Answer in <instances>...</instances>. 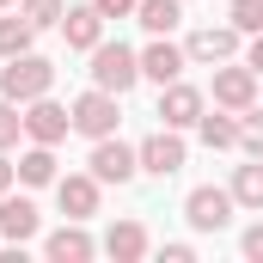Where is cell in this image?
<instances>
[{
  "mask_svg": "<svg viewBox=\"0 0 263 263\" xmlns=\"http://www.w3.org/2000/svg\"><path fill=\"white\" fill-rule=\"evenodd\" d=\"M55 86V62H43V55H12V62L0 67V98H12V104H31V98H43Z\"/></svg>",
  "mask_w": 263,
  "mask_h": 263,
  "instance_id": "6da1fadb",
  "label": "cell"
},
{
  "mask_svg": "<svg viewBox=\"0 0 263 263\" xmlns=\"http://www.w3.org/2000/svg\"><path fill=\"white\" fill-rule=\"evenodd\" d=\"M135 80H141V55L135 49H123V43H98L92 49V86H104V92H129Z\"/></svg>",
  "mask_w": 263,
  "mask_h": 263,
  "instance_id": "7a4b0ae2",
  "label": "cell"
},
{
  "mask_svg": "<svg viewBox=\"0 0 263 263\" xmlns=\"http://www.w3.org/2000/svg\"><path fill=\"white\" fill-rule=\"evenodd\" d=\"M117 123H123V110H117V92L92 86V92H80V98H73V129H80V135L104 141V135H117Z\"/></svg>",
  "mask_w": 263,
  "mask_h": 263,
  "instance_id": "3957f363",
  "label": "cell"
},
{
  "mask_svg": "<svg viewBox=\"0 0 263 263\" xmlns=\"http://www.w3.org/2000/svg\"><path fill=\"white\" fill-rule=\"evenodd\" d=\"M233 190H214V184H202V190H190V202H184V220L196 227V233H227L233 227Z\"/></svg>",
  "mask_w": 263,
  "mask_h": 263,
  "instance_id": "277c9868",
  "label": "cell"
},
{
  "mask_svg": "<svg viewBox=\"0 0 263 263\" xmlns=\"http://www.w3.org/2000/svg\"><path fill=\"white\" fill-rule=\"evenodd\" d=\"M67 129H73V110H62V104H55L49 92L25 104V135H31V141L55 147V141H67Z\"/></svg>",
  "mask_w": 263,
  "mask_h": 263,
  "instance_id": "5b68a950",
  "label": "cell"
},
{
  "mask_svg": "<svg viewBox=\"0 0 263 263\" xmlns=\"http://www.w3.org/2000/svg\"><path fill=\"white\" fill-rule=\"evenodd\" d=\"M251 98H257V67L251 62L245 67L220 62L214 67V104H220V110H251Z\"/></svg>",
  "mask_w": 263,
  "mask_h": 263,
  "instance_id": "8992f818",
  "label": "cell"
},
{
  "mask_svg": "<svg viewBox=\"0 0 263 263\" xmlns=\"http://www.w3.org/2000/svg\"><path fill=\"white\" fill-rule=\"evenodd\" d=\"M135 172H141V153L123 147L117 135H104V141L92 147V178H98V184H129Z\"/></svg>",
  "mask_w": 263,
  "mask_h": 263,
  "instance_id": "52a82bcc",
  "label": "cell"
},
{
  "mask_svg": "<svg viewBox=\"0 0 263 263\" xmlns=\"http://www.w3.org/2000/svg\"><path fill=\"white\" fill-rule=\"evenodd\" d=\"M135 153H141V172H153V178H178V172H184V141H178V129L147 135Z\"/></svg>",
  "mask_w": 263,
  "mask_h": 263,
  "instance_id": "ba28073f",
  "label": "cell"
},
{
  "mask_svg": "<svg viewBox=\"0 0 263 263\" xmlns=\"http://www.w3.org/2000/svg\"><path fill=\"white\" fill-rule=\"evenodd\" d=\"M43 233V214H37V202L31 196H0V239H12V245H31Z\"/></svg>",
  "mask_w": 263,
  "mask_h": 263,
  "instance_id": "9c48e42d",
  "label": "cell"
},
{
  "mask_svg": "<svg viewBox=\"0 0 263 263\" xmlns=\"http://www.w3.org/2000/svg\"><path fill=\"white\" fill-rule=\"evenodd\" d=\"M233 49H239V25H202V31H190V43H184V55L190 62H233Z\"/></svg>",
  "mask_w": 263,
  "mask_h": 263,
  "instance_id": "30bf717a",
  "label": "cell"
},
{
  "mask_svg": "<svg viewBox=\"0 0 263 263\" xmlns=\"http://www.w3.org/2000/svg\"><path fill=\"white\" fill-rule=\"evenodd\" d=\"M159 117H165V129H196L202 123V92L184 86V80L159 86Z\"/></svg>",
  "mask_w": 263,
  "mask_h": 263,
  "instance_id": "8fae6325",
  "label": "cell"
},
{
  "mask_svg": "<svg viewBox=\"0 0 263 263\" xmlns=\"http://www.w3.org/2000/svg\"><path fill=\"white\" fill-rule=\"evenodd\" d=\"M55 202H62V214H67V220H86V214H98V178H92V172L55 178Z\"/></svg>",
  "mask_w": 263,
  "mask_h": 263,
  "instance_id": "7c38bea8",
  "label": "cell"
},
{
  "mask_svg": "<svg viewBox=\"0 0 263 263\" xmlns=\"http://www.w3.org/2000/svg\"><path fill=\"white\" fill-rule=\"evenodd\" d=\"M62 37H67V49H86L92 55L104 43V12L98 6H67L62 12Z\"/></svg>",
  "mask_w": 263,
  "mask_h": 263,
  "instance_id": "4fadbf2b",
  "label": "cell"
},
{
  "mask_svg": "<svg viewBox=\"0 0 263 263\" xmlns=\"http://www.w3.org/2000/svg\"><path fill=\"white\" fill-rule=\"evenodd\" d=\"M184 67H190V55H184L178 43H165V37L141 49V73H147V80H159V86H172V80H178Z\"/></svg>",
  "mask_w": 263,
  "mask_h": 263,
  "instance_id": "5bb4252c",
  "label": "cell"
},
{
  "mask_svg": "<svg viewBox=\"0 0 263 263\" xmlns=\"http://www.w3.org/2000/svg\"><path fill=\"white\" fill-rule=\"evenodd\" d=\"M43 251H49L55 263H86L92 251H98V245H92V233H86L80 220H67V227H55V233L43 239Z\"/></svg>",
  "mask_w": 263,
  "mask_h": 263,
  "instance_id": "9a60e30c",
  "label": "cell"
},
{
  "mask_svg": "<svg viewBox=\"0 0 263 263\" xmlns=\"http://www.w3.org/2000/svg\"><path fill=\"white\" fill-rule=\"evenodd\" d=\"M104 251L117 263H135V257H147V227L141 220H117L110 233H104Z\"/></svg>",
  "mask_w": 263,
  "mask_h": 263,
  "instance_id": "2e32d148",
  "label": "cell"
},
{
  "mask_svg": "<svg viewBox=\"0 0 263 263\" xmlns=\"http://www.w3.org/2000/svg\"><path fill=\"white\" fill-rule=\"evenodd\" d=\"M135 18H141L153 37H165V31H178V25H184V0H141V6H135Z\"/></svg>",
  "mask_w": 263,
  "mask_h": 263,
  "instance_id": "e0dca14e",
  "label": "cell"
},
{
  "mask_svg": "<svg viewBox=\"0 0 263 263\" xmlns=\"http://www.w3.org/2000/svg\"><path fill=\"white\" fill-rule=\"evenodd\" d=\"M18 178L25 184H55V147L31 141V153H18Z\"/></svg>",
  "mask_w": 263,
  "mask_h": 263,
  "instance_id": "ac0fdd59",
  "label": "cell"
},
{
  "mask_svg": "<svg viewBox=\"0 0 263 263\" xmlns=\"http://www.w3.org/2000/svg\"><path fill=\"white\" fill-rule=\"evenodd\" d=\"M31 37H37V25L12 6V18H0V55H6V62H12V55H25V49H31Z\"/></svg>",
  "mask_w": 263,
  "mask_h": 263,
  "instance_id": "d6986e66",
  "label": "cell"
},
{
  "mask_svg": "<svg viewBox=\"0 0 263 263\" xmlns=\"http://www.w3.org/2000/svg\"><path fill=\"white\" fill-rule=\"evenodd\" d=\"M233 202L263 214V159H251V165H239V172H233Z\"/></svg>",
  "mask_w": 263,
  "mask_h": 263,
  "instance_id": "ffe728a7",
  "label": "cell"
},
{
  "mask_svg": "<svg viewBox=\"0 0 263 263\" xmlns=\"http://www.w3.org/2000/svg\"><path fill=\"white\" fill-rule=\"evenodd\" d=\"M196 129L208 147H239V117H202Z\"/></svg>",
  "mask_w": 263,
  "mask_h": 263,
  "instance_id": "44dd1931",
  "label": "cell"
},
{
  "mask_svg": "<svg viewBox=\"0 0 263 263\" xmlns=\"http://www.w3.org/2000/svg\"><path fill=\"white\" fill-rule=\"evenodd\" d=\"M18 12H25V18H31V25H37V31H49V25H62V0H18Z\"/></svg>",
  "mask_w": 263,
  "mask_h": 263,
  "instance_id": "7402d4cb",
  "label": "cell"
},
{
  "mask_svg": "<svg viewBox=\"0 0 263 263\" xmlns=\"http://www.w3.org/2000/svg\"><path fill=\"white\" fill-rule=\"evenodd\" d=\"M227 25H239V31L257 37L263 31V0H233V6H227Z\"/></svg>",
  "mask_w": 263,
  "mask_h": 263,
  "instance_id": "603a6c76",
  "label": "cell"
},
{
  "mask_svg": "<svg viewBox=\"0 0 263 263\" xmlns=\"http://www.w3.org/2000/svg\"><path fill=\"white\" fill-rule=\"evenodd\" d=\"M239 147H245L251 159H263V117L257 110H239Z\"/></svg>",
  "mask_w": 263,
  "mask_h": 263,
  "instance_id": "cb8c5ba5",
  "label": "cell"
},
{
  "mask_svg": "<svg viewBox=\"0 0 263 263\" xmlns=\"http://www.w3.org/2000/svg\"><path fill=\"white\" fill-rule=\"evenodd\" d=\"M18 135H25V117H18V104H12V98H0V153H6Z\"/></svg>",
  "mask_w": 263,
  "mask_h": 263,
  "instance_id": "d4e9b609",
  "label": "cell"
},
{
  "mask_svg": "<svg viewBox=\"0 0 263 263\" xmlns=\"http://www.w3.org/2000/svg\"><path fill=\"white\" fill-rule=\"evenodd\" d=\"M239 245H245V257H251V263H263V220H257V227H245Z\"/></svg>",
  "mask_w": 263,
  "mask_h": 263,
  "instance_id": "484cf974",
  "label": "cell"
},
{
  "mask_svg": "<svg viewBox=\"0 0 263 263\" xmlns=\"http://www.w3.org/2000/svg\"><path fill=\"white\" fill-rule=\"evenodd\" d=\"M92 6H98L104 18H129V12H135V6H141V0H92Z\"/></svg>",
  "mask_w": 263,
  "mask_h": 263,
  "instance_id": "4316f807",
  "label": "cell"
},
{
  "mask_svg": "<svg viewBox=\"0 0 263 263\" xmlns=\"http://www.w3.org/2000/svg\"><path fill=\"white\" fill-rule=\"evenodd\" d=\"M12 178H18V165H12V159H6V153H0V196H6V190H12Z\"/></svg>",
  "mask_w": 263,
  "mask_h": 263,
  "instance_id": "83f0119b",
  "label": "cell"
},
{
  "mask_svg": "<svg viewBox=\"0 0 263 263\" xmlns=\"http://www.w3.org/2000/svg\"><path fill=\"white\" fill-rule=\"evenodd\" d=\"M251 67L263 73V31H257V43H251Z\"/></svg>",
  "mask_w": 263,
  "mask_h": 263,
  "instance_id": "f1b7e54d",
  "label": "cell"
},
{
  "mask_svg": "<svg viewBox=\"0 0 263 263\" xmlns=\"http://www.w3.org/2000/svg\"><path fill=\"white\" fill-rule=\"evenodd\" d=\"M0 6H18V0H0Z\"/></svg>",
  "mask_w": 263,
  "mask_h": 263,
  "instance_id": "f546056e",
  "label": "cell"
}]
</instances>
